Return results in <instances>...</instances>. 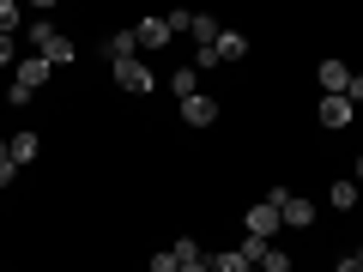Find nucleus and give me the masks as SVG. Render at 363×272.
I'll use <instances>...</instances> for the list:
<instances>
[{"mask_svg":"<svg viewBox=\"0 0 363 272\" xmlns=\"http://www.w3.org/2000/svg\"><path fill=\"white\" fill-rule=\"evenodd\" d=\"M169 37H176L169 18H140V25H133V42H140V49H164Z\"/></svg>","mask_w":363,"mask_h":272,"instance_id":"3","label":"nucleus"},{"mask_svg":"<svg viewBox=\"0 0 363 272\" xmlns=\"http://www.w3.org/2000/svg\"><path fill=\"white\" fill-rule=\"evenodd\" d=\"M182 272H212V260H188V266H182Z\"/></svg>","mask_w":363,"mask_h":272,"instance_id":"23","label":"nucleus"},{"mask_svg":"<svg viewBox=\"0 0 363 272\" xmlns=\"http://www.w3.org/2000/svg\"><path fill=\"white\" fill-rule=\"evenodd\" d=\"M18 25H25V13H18L13 0H0V37H13V30H18Z\"/></svg>","mask_w":363,"mask_h":272,"instance_id":"17","label":"nucleus"},{"mask_svg":"<svg viewBox=\"0 0 363 272\" xmlns=\"http://www.w3.org/2000/svg\"><path fill=\"white\" fill-rule=\"evenodd\" d=\"M315 73H321V97H345V85H351V67L345 61H321Z\"/></svg>","mask_w":363,"mask_h":272,"instance_id":"4","label":"nucleus"},{"mask_svg":"<svg viewBox=\"0 0 363 272\" xmlns=\"http://www.w3.org/2000/svg\"><path fill=\"white\" fill-rule=\"evenodd\" d=\"M13 55H18V49H13V37H0V67H13Z\"/></svg>","mask_w":363,"mask_h":272,"instance_id":"21","label":"nucleus"},{"mask_svg":"<svg viewBox=\"0 0 363 272\" xmlns=\"http://www.w3.org/2000/svg\"><path fill=\"white\" fill-rule=\"evenodd\" d=\"M182 121H188V128H212V121H218V103L200 91V97H188V103H182Z\"/></svg>","mask_w":363,"mask_h":272,"instance_id":"5","label":"nucleus"},{"mask_svg":"<svg viewBox=\"0 0 363 272\" xmlns=\"http://www.w3.org/2000/svg\"><path fill=\"white\" fill-rule=\"evenodd\" d=\"M279 224H285V212L267 206V200L242 212V236H255V242H272V236H279Z\"/></svg>","mask_w":363,"mask_h":272,"instance_id":"1","label":"nucleus"},{"mask_svg":"<svg viewBox=\"0 0 363 272\" xmlns=\"http://www.w3.org/2000/svg\"><path fill=\"white\" fill-rule=\"evenodd\" d=\"M321 121L327 128H351V121H357V103H351V97H321Z\"/></svg>","mask_w":363,"mask_h":272,"instance_id":"6","label":"nucleus"},{"mask_svg":"<svg viewBox=\"0 0 363 272\" xmlns=\"http://www.w3.org/2000/svg\"><path fill=\"white\" fill-rule=\"evenodd\" d=\"M206 260H212V272H248V266H255L242 248H224V254H206Z\"/></svg>","mask_w":363,"mask_h":272,"instance_id":"13","label":"nucleus"},{"mask_svg":"<svg viewBox=\"0 0 363 272\" xmlns=\"http://www.w3.org/2000/svg\"><path fill=\"white\" fill-rule=\"evenodd\" d=\"M169 91H176L182 103H188V97H200V73H194V67H176V73H169Z\"/></svg>","mask_w":363,"mask_h":272,"instance_id":"11","label":"nucleus"},{"mask_svg":"<svg viewBox=\"0 0 363 272\" xmlns=\"http://www.w3.org/2000/svg\"><path fill=\"white\" fill-rule=\"evenodd\" d=\"M6 157H13V164H37V133H13V140H6Z\"/></svg>","mask_w":363,"mask_h":272,"instance_id":"12","label":"nucleus"},{"mask_svg":"<svg viewBox=\"0 0 363 272\" xmlns=\"http://www.w3.org/2000/svg\"><path fill=\"white\" fill-rule=\"evenodd\" d=\"M25 37H30V55H43V49L55 42V37H61V30H55L49 18H30V30H25Z\"/></svg>","mask_w":363,"mask_h":272,"instance_id":"14","label":"nucleus"},{"mask_svg":"<svg viewBox=\"0 0 363 272\" xmlns=\"http://www.w3.org/2000/svg\"><path fill=\"white\" fill-rule=\"evenodd\" d=\"M188 37H194L200 49H212V42L224 37V25H218V18H212V13H188Z\"/></svg>","mask_w":363,"mask_h":272,"instance_id":"7","label":"nucleus"},{"mask_svg":"<svg viewBox=\"0 0 363 272\" xmlns=\"http://www.w3.org/2000/svg\"><path fill=\"white\" fill-rule=\"evenodd\" d=\"M345 97H351V103H363V73H351V85H345Z\"/></svg>","mask_w":363,"mask_h":272,"instance_id":"20","label":"nucleus"},{"mask_svg":"<svg viewBox=\"0 0 363 272\" xmlns=\"http://www.w3.org/2000/svg\"><path fill=\"white\" fill-rule=\"evenodd\" d=\"M169 254H176V266H188V260H206V254H200V242H194V236H182V242L169 248Z\"/></svg>","mask_w":363,"mask_h":272,"instance_id":"18","label":"nucleus"},{"mask_svg":"<svg viewBox=\"0 0 363 272\" xmlns=\"http://www.w3.org/2000/svg\"><path fill=\"white\" fill-rule=\"evenodd\" d=\"M73 55H79L73 42H67V37H55L49 49H43V61H49V67H67V61H73Z\"/></svg>","mask_w":363,"mask_h":272,"instance_id":"16","label":"nucleus"},{"mask_svg":"<svg viewBox=\"0 0 363 272\" xmlns=\"http://www.w3.org/2000/svg\"><path fill=\"white\" fill-rule=\"evenodd\" d=\"M327 200H333L339 212H351V206H357V181H351V176H345V181H333V188H327Z\"/></svg>","mask_w":363,"mask_h":272,"instance_id":"15","label":"nucleus"},{"mask_svg":"<svg viewBox=\"0 0 363 272\" xmlns=\"http://www.w3.org/2000/svg\"><path fill=\"white\" fill-rule=\"evenodd\" d=\"M212 55H218V67H230V61H242V55H248V37H242V30H230V25H224V37L212 42Z\"/></svg>","mask_w":363,"mask_h":272,"instance_id":"8","label":"nucleus"},{"mask_svg":"<svg viewBox=\"0 0 363 272\" xmlns=\"http://www.w3.org/2000/svg\"><path fill=\"white\" fill-rule=\"evenodd\" d=\"M333 272H363V260H357V254H351V260H339V266H333Z\"/></svg>","mask_w":363,"mask_h":272,"instance_id":"22","label":"nucleus"},{"mask_svg":"<svg viewBox=\"0 0 363 272\" xmlns=\"http://www.w3.org/2000/svg\"><path fill=\"white\" fill-rule=\"evenodd\" d=\"M109 73H116V85H121V91H133V97H145V91L157 85V79L145 73L140 61H116V67H109Z\"/></svg>","mask_w":363,"mask_h":272,"instance_id":"2","label":"nucleus"},{"mask_svg":"<svg viewBox=\"0 0 363 272\" xmlns=\"http://www.w3.org/2000/svg\"><path fill=\"white\" fill-rule=\"evenodd\" d=\"M285 224H291V230H309V224H315V200L291 194V200H285Z\"/></svg>","mask_w":363,"mask_h":272,"instance_id":"10","label":"nucleus"},{"mask_svg":"<svg viewBox=\"0 0 363 272\" xmlns=\"http://www.w3.org/2000/svg\"><path fill=\"white\" fill-rule=\"evenodd\" d=\"M13 176H18V164H13L6 152H0V188H13Z\"/></svg>","mask_w":363,"mask_h":272,"instance_id":"19","label":"nucleus"},{"mask_svg":"<svg viewBox=\"0 0 363 272\" xmlns=\"http://www.w3.org/2000/svg\"><path fill=\"white\" fill-rule=\"evenodd\" d=\"M351 181H357V188H363V157H357V176H351Z\"/></svg>","mask_w":363,"mask_h":272,"instance_id":"24","label":"nucleus"},{"mask_svg":"<svg viewBox=\"0 0 363 272\" xmlns=\"http://www.w3.org/2000/svg\"><path fill=\"white\" fill-rule=\"evenodd\" d=\"M133 49H140V42H133V30H109V37H104L109 67H116V61H133Z\"/></svg>","mask_w":363,"mask_h":272,"instance_id":"9","label":"nucleus"}]
</instances>
